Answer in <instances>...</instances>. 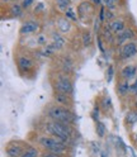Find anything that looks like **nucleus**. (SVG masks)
<instances>
[{
  "instance_id": "32",
  "label": "nucleus",
  "mask_w": 137,
  "mask_h": 157,
  "mask_svg": "<svg viewBox=\"0 0 137 157\" xmlns=\"http://www.w3.org/2000/svg\"><path fill=\"white\" fill-rule=\"evenodd\" d=\"M92 2H93L95 5H99V4H100V0H92Z\"/></svg>"
},
{
  "instance_id": "31",
  "label": "nucleus",
  "mask_w": 137,
  "mask_h": 157,
  "mask_svg": "<svg viewBox=\"0 0 137 157\" xmlns=\"http://www.w3.org/2000/svg\"><path fill=\"white\" fill-rule=\"evenodd\" d=\"M3 3H13L14 4V2H17V0H2Z\"/></svg>"
},
{
  "instance_id": "4",
  "label": "nucleus",
  "mask_w": 137,
  "mask_h": 157,
  "mask_svg": "<svg viewBox=\"0 0 137 157\" xmlns=\"http://www.w3.org/2000/svg\"><path fill=\"white\" fill-rule=\"evenodd\" d=\"M56 90L58 93H62V94H67L70 95L72 93V82L70 81V78L67 76H64V75H60L57 78H56Z\"/></svg>"
},
{
  "instance_id": "16",
  "label": "nucleus",
  "mask_w": 137,
  "mask_h": 157,
  "mask_svg": "<svg viewBox=\"0 0 137 157\" xmlns=\"http://www.w3.org/2000/svg\"><path fill=\"white\" fill-rule=\"evenodd\" d=\"M52 39H53V43H52V44H53L55 48H61V47L65 46V39H64L60 34L55 33L53 37H52Z\"/></svg>"
},
{
  "instance_id": "2",
  "label": "nucleus",
  "mask_w": 137,
  "mask_h": 157,
  "mask_svg": "<svg viewBox=\"0 0 137 157\" xmlns=\"http://www.w3.org/2000/svg\"><path fill=\"white\" fill-rule=\"evenodd\" d=\"M48 117L51 118L55 122H61V123H66V124H71L75 119L74 113L67 109V108H64L61 105H53L51 106L47 112Z\"/></svg>"
},
{
  "instance_id": "3",
  "label": "nucleus",
  "mask_w": 137,
  "mask_h": 157,
  "mask_svg": "<svg viewBox=\"0 0 137 157\" xmlns=\"http://www.w3.org/2000/svg\"><path fill=\"white\" fill-rule=\"evenodd\" d=\"M40 144L46 148L48 152H52V153H58L61 155L66 151V143L57 140V138H52V137H41L38 140Z\"/></svg>"
},
{
  "instance_id": "21",
  "label": "nucleus",
  "mask_w": 137,
  "mask_h": 157,
  "mask_svg": "<svg viewBox=\"0 0 137 157\" xmlns=\"http://www.w3.org/2000/svg\"><path fill=\"white\" fill-rule=\"evenodd\" d=\"M96 133H98V136H99V137H104V134H105V127L102 123L96 124Z\"/></svg>"
},
{
  "instance_id": "29",
  "label": "nucleus",
  "mask_w": 137,
  "mask_h": 157,
  "mask_svg": "<svg viewBox=\"0 0 137 157\" xmlns=\"http://www.w3.org/2000/svg\"><path fill=\"white\" fill-rule=\"evenodd\" d=\"M112 77H113V67L111 66V67H109V76H108V82L112 80Z\"/></svg>"
},
{
  "instance_id": "20",
  "label": "nucleus",
  "mask_w": 137,
  "mask_h": 157,
  "mask_svg": "<svg viewBox=\"0 0 137 157\" xmlns=\"http://www.w3.org/2000/svg\"><path fill=\"white\" fill-rule=\"evenodd\" d=\"M65 17H66V19H70V21H72V22L77 21V17H76V14L74 12V8H68L67 10L65 12Z\"/></svg>"
},
{
  "instance_id": "18",
  "label": "nucleus",
  "mask_w": 137,
  "mask_h": 157,
  "mask_svg": "<svg viewBox=\"0 0 137 157\" xmlns=\"http://www.w3.org/2000/svg\"><path fill=\"white\" fill-rule=\"evenodd\" d=\"M58 28L61 29V32H68L70 31V23L67 22V19H60L58 21Z\"/></svg>"
},
{
  "instance_id": "15",
  "label": "nucleus",
  "mask_w": 137,
  "mask_h": 157,
  "mask_svg": "<svg viewBox=\"0 0 137 157\" xmlns=\"http://www.w3.org/2000/svg\"><path fill=\"white\" fill-rule=\"evenodd\" d=\"M23 6L22 4H18V3H14L10 5V14L14 15V17H21L22 13H23Z\"/></svg>"
},
{
  "instance_id": "13",
  "label": "nucleus",
  "mask_w": 137,
  "mask_h": 157,
  "mask_svg": "<svg viewBox=\"0 0 137 157\" xmlns=\"http://www.w3.org/2000/svg\"><path fill=\"white\" fill-rule=\"evenodd\" d=\"M56 8L60 12H66L68 8H71V0H56Z\"/></svg>"
},
{
  "instance_id": "25",
  "label": "nucleus",
  "mask_w": 137,
  "mask_h": 157,
  "mask_svg": "<svg viewBox=\"0 0 137 157\" xmlns=\"http://www.w3.org/2000/svg\"><path fill=\"white\" fill-rule=\"evenodd\" d=\"M33 3H34V0H23L22 6H23V9H28V8H31L33 5Z\"/></svg>"
},
{
  "instance_id": "30",
  "label": "nucleus",
  "mask_w": 137,
  "mask_h": 157,
  "mask_svg": "<svg viewBox=\"0 0 137 157\" xmlns=\"http://www.w3.org/2000/svg\"><path fill=\"white\" fill-rule=\"evenodd\" d=\"M104 19V8H100V21Z\"/></svg>"
},
{
  "instance_id": "14",
  "label": "nucleus",
  "mask_w": 137,
  "mask_h": 157,
  "mask_svg": "<svg viewBox=\"0 0 137 157\" xmlns=\"http://www.w3.org/2000/svg\"><path fill=\"white\" fill-rule=\"evenodd\" d=\"M55 100L57 101L58 105H67L70 103L67 94H62V93H58V91L55 94Z\"/></svg>"
},
{
  "instance_id": "11",
  "label": "nucleus",
  "mask_w": 137,
  "mask_h": 157,
  "mask_svg": "<svg viewBox=\"0 0 137 157\" xmlns=\"http://www.w3.org/2000/svg\"><path fill=\"white\" fill-rule=\"evenodd\" d=\"M6 155L9 157H21L22 153V147L15 143H10L6 147Z\"/></svg>"
},
{
  "instance_id": "33",
  "label": "nucleus",
  "mask_w": 137,
  "mask_h": 157,
  "mask_svg": "<svg viewBox=\"0 0 137 157\" xmlns=\"http://www.w3.org/2000/svg\"><path fill=\"white\" fill-rule=\"evenodd\" d=\"M136 142H137V133H136Z\"/></svg>"
},
{
  "instance_id": "28",
  "label": "nucleus",
  "mask_w": 137,
  "mask_h": 157,
  "mask_svg": "<svg viewBox=\"0 0 137 157\" xmlns=\"http://www.w3.org/2000/svg\"><path fill=\"white\" fill-rule=\"evenodd\" d=\"M105 18H107V19H113V18H114V15H113L112 10H108V12H107V14H105ZM113 21H114V19H113Z\"/></svg>"
},
{
  "instance_id": "22",
  "label": "nucleus",
  "mask_w": 137,
  "mask_h": 157,
  "mask_svg": "<svg viewBox=\"0 0 137 157\" xmlns=\"http://www.w3.org/2000/svg\"><path fill=\"white\" fill-rule=\"evenodd\" d=\"M83 43H84V46H85V47L90 46V43H92V37H90V33H84V36H83Z\"/></svg>"
},
{
  "instance_id": "34",
  "label": "nucleus",
  "mask_w": 137,
  "mask_h": 157,
  "mask_svg": "<svg viewBox=\"0 0 137 157\" xmlns=\"http://www.w3.org/2000/svg\"><path fill=\"white\" fill-rule=\"evenodd\" d=\"M102 157H105V155H104V153H103V155H102Z\"/></svg>"
},
{
  "instance_id": "24",
  "label": "nucleus",
  "mask_w": 137,
  "mask_h": 157,
  "mask_svg": "<svg viewBox=\"0 0 137 157\" xmlns=\"http://www.w3.org/2000/svg\"><path fill=\"white\" fill-rule=\"evenodd\" d=\"M105 5L108 8V10H113L115 8V0H105Z\"/></svg>"
},
{
  "instance_id": "35",
  "label": "nucleus",
  "mask_w": 137,
  "mask_h": 157,
  "mask_svg": "<svg viewBox=\"0 0 137 157\" xmlns=\"http://www.w3.org/2000/svg\"><path fill=\"white\" fill-rule=\"evenodd\" d=\"M136 105H137V103H136Z\"/></svg>"
},
{
  "instance_id": "6",
  "label": "nucleus",
  "mask_w": 137,
  "mask_h": 157,
  "mask_svg": "<svg viewBox=\"0 0 137 157\" xmlns=\"http://www.w3.org/2000/svg\"><path fill=\"white\" fill-rule=\"evenodd\" d=\"M135 37V32L131 28H126L123 32H121L119 34H117V43L119 46H123L124 43L130 42V39H132Z\"/></svg>"
},
{
  "instance_id": "27",
  "label": "nucleus",
  "mask_w": 137,
  "mask_h": 157,
  "mask_svg": "<svg viewBox=\"0 0 137 157\" xmlns=\"http://www.w3.org/2000/svg\"><path fill=\"white\" fill-rule=\"evenodd\" d=\"M42 157H61L58 153H52V152H47V153H43Z\"/></svg>"
},
{
  "instance_id": "5",
  "label": "nucleus",
  "mask_w": 137,
  "mask_h": 157,
  "mask_svg": "<svg viewBox=\"0 0 137 157\" xmlns=\"http://www.w3.org/2000/svg\"><path fill=\"white\" fill-rule=\"evenodd\" d=\"M119 55L123 60H128L137 55V43L135 42H127L121 47Z\"/></svg>"
},
{
  "instance_id": "26",
  "label": "nucleus",
  "mask_w": 137,
  "mask_h": 157,
  "mask_svg": "<svg viewBox=\"0 0 137 157\" xmlns=\"http://www.w3.org/2000/svg\"><path fill=\"white\" fill-rule=\"evenodd\" d=\"M131 93H132V94H135V95H137V78H136L135 84H133V85H131Z\"/></svg>"
},
{
  "instance_id": "17",
  "label": "nucleus",
  "mask_w": 137,
  "mask_h": 157,
  "mask_svg": "<svg viewBox=\"0 0 137 157\" xmlns=\"http://www.w3.org/2000/svg\"><path fill=\"white\" fill-rule=\"evenodd\" d=\"M137 122V113L136 112H128L126 115V123L130 124V125H133L135 123Z\"/></svg>"
},
{
  "instance_id": "19",
  "label": "nucleus",
  "mask_w": 137,
  "mask_h": 157,
  "mask_svg": "<svg viewBox=\"0 0 137 157\" xmlns=\"http://www.w3.org/2000/svg\"><path fill=\"white\" fill-rule=\"evenodd\" d=\"M21 157H38V151L34 148V147H29Z\"/></svg>"
},
{
  "instance_id": "12",
  "label": "nucleus",
  "mask_w": 137,
  "mask_h": 157,
  "mask_svg": "<svg viewBox=\"0 0 137 157\" xmlns=\"http://www.w3.org/2000/svg\"><path fill=\"white\" fill-rule=\"evenodd\" d=\"M128 91H131V85L128 84V81L124 80L122 82L118 84V87H117V93H118L119 95L124 96L126 94H128Z\"/></svg>"
},
{
  "instance_id": "23",
  "label": "nucleus",
  "mask_w": 137,
  "mask_h": 157,
  "mask_svg": "<svg viewBox=\"0 0 137 157\" xmlns=\"http://www.w3.org/2000/svg\"><path fill=\"white\" fill-rule=\"evenodd\" d=\"M36 41H37V44H45L47 42V39H46V37L43 34H38L36 37Z\"/></svg>"
},
{
  "instance_id": "9",
  "label": "nucleus",
  "mask_w": 137,
  "mask_h": 157,
  "mask_svg": "<svg viewBox=\"0 0 137 157\" xmlns=\"http://www.w3.org/2000/svg\"><path fill=\"white\" fill-rule=\"evenodd\" d=\"M18 67H19L21 71H29L33 67V62L29 57L19 56L18 57Z\"/></svg>"
},
{
  "instance_id": "1",
  "label": "nucleus",
  "mask_w": 137,
  "mask_h": 157,
  "mask_svg": "<svg viewBox=\"0 0 137 157\" xmlns=\"http://www.w3.org/2000/svg\"><path fill=\"white\" fill-rule=\"evenodd\" d=\"M47 131L50 132L53 137H56L57 140H60L65 143L71 138V133H72L70 124L61 123V122H55V121H52L51 123L47 124Z\"/></svg>"
},
{
  "instance_id": "8",
  "label": "nucleus",
  "mask_w": 137,
  "mask_h": 157,
  "mask_svg": "<svg viewBox=\"0 0 137 157\" xmlns=\"http://www.w3.org/2000/svg\"><path fill=\"white\" fill-rule=\"evenodd\" d=\"M121 75H122V77L124 78V80H127V81L132 80V78H135L136 75H137V68H136L135 65H127V66H124L122 68Z\"/></svg>"
},
{
  "instance_id": "10",
  "label": "nucleus",
  "mask_w": 137,
  "mask_h": 157,
  "mask_svg": "<svg viewBox=\"0 0 137 157\" xmlns=\"http://www.w3.org/2000/svg\"><path fill=\"white\" fill-rule=\"evenodd\" d=\"M109 28H111V31H112L113 33L119 34L121 32H123L124 29H126V23H124L123 19H119V18H118V19H114V21L111 22Z\"/></svg>"
},
{
  "instance_id": "7",
  "label": "nucleus",
  "mask_w": 137,
  "mask_h": 157,
  "mask_svg": "<svg viewBox=\"0 0 137 157\" xmlns=\"http://www.w3.org/2000/svg\"><path fill=\"white\" fill-rule=\"evenodd\" d=\"M38 28H40V25H38L37 22H33V21H28L25 22L22 28H21V31H19V33H21L22 36H27V34H32V33H36L38 31Z\"/></svg>"
}]
</instances>
